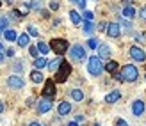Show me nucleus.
Here are the masks:
<instances>
[{"label": "nucleus", "mask_w": 146, "mask_h": 126, "mask_svg": "<svg viewBox=\"0 0 146 126\" xmlns=\"http://www.w3.org/2000/svg\"><path fill=\"white\" fill-rule=\"evenodd\" d=\"M87 71H89L91 77H100L104 73V62L98 55H93L87 59Z\"/></svg>", "instance_id": "nucleus-1"}, {"label": "nucleus", "mask_w": 146, "mask_h": 126, "mask_svg": "<svg viewBox=\"0 0 146 126\" xmlns=\"http://www.w3.org/2000/svg\"><path fill=\"white\" fill-rule=\"evenodd\" d=\"M119 75H121L123 82H135L137 77H139V69H137L134 64H127V66H123V68H121Z\"/></svg>", "instance_id": "nucleus-2"}, {"label": "nucleus", "mask_w": 146, "mask_h": 126, "mask_svg": "<svg viewBox=\"0 0 146 126\" xmlns=\"http://www.w3.org/2000/svg\"><path fill=\"white\" fill-rule=\"evenodd\" d=\"M70 57H71V61H75V62H84V61H87L86 48L82 46V44H73V46L70 48Z\"/></svg>", "instance_id": "nucleus-3"}, {"label": "nucleus", "mask_w": 146, "mask_h": 126, "mask_svg": "<svg viewBox=\"0 0 146 126\" xmlns=\"http://www.w3.org/2000/svg\"><path fill=\"white\" fill-rule=\"evenodd\" d=\"M70 73H71V66H70V62H66V61H62L61 62V66L57 68V71H55V82H66L68 80V77H70Z\"/></svg>", "instance_id": "nucleus-4"}, {"label": "nucleus", "mask_w": 146, "mask_h": 126, "mask_svg": "<svg viewBox=\"0 0 146 126\" xmlns=\"http://www.w3.org/2000/svg\"><path fill=\"white\" fill-rule=\"evenodd\" d=\"M48 46H50V50H54L57 55H62L64 51H68V46H70V44H68L66 39H52Z\"/></svg>", "instance_id": "nucleus-5"}, {"label": "nucleus", "mask_w": 146, "mask_h": 126, "mask_svg": "<svg viewBox=\"0 0 146 126\" xmlns=\"http://www.w3.org/2000/svg\"><path fill=\"white\" fill-rule=\"evenodd\" d=\"M130 57H132V61L135 62H146V51L141 48V46H130Z\"/></svg>", "instance_id": "nucleus-6"}, {"label": "nucleus", "mask_w": 146, "mask_h": 126, "mask_svg": "<svg viewBox=\"0 0 146 126\" xmlns=\"http://www.w3.org/2000/svg\"><path fill=\"white\" fill-rule=\"evenodd\" d=\"M7 85H9L11 89H23L25 87V80L21 78V77H18V75H11L9 78H7Z\"/></svg>", "instance_id": "nucleus-7"}, {"label": "nucleus", "mask_w": 146, "mask_h": 126, "mask_svg": "<svg viewBox=\"0 0 146 126\" xmlns=\"http://www.w3.org/2000/svg\"><path fill=\"white\" fill-rule=\"evenodd\" d=\"M55 92H57L55 82H54V80H46V82H45V89H43V98L52 100L54 96H55Z\"/></svg>", "instance_id": "nucleus-8"}, {"label": "nucleus", "mask_w": 146, "mask_h": 126, "mask_svg": "<svg viewBox=\"0 0 146 126\" xmlns=\"http://www.w3.org/2000/svg\"><path fill=\"white\" fill-rule=\"evenodd\" d=\"M52 107H54V103H52V100H48V98H43V100L38 101V112H39V114L50 112V110H52Z\"/></svg>", "instance_id": "nucleus-9"}, {"label": "nucleus", "mask_w": 146, "mask_h": 126, "mask_svg": "<svg viewBox=\"0 0 146 126\" xmlns=\"http://www.w3.org/2000/svg\"><path fill=\"white\" fill-rule=\"evenodd\" d=\"M105 30H107V36H109V38H119V36H121L119 23H114V21H112V23H107V28H105Z\"/></svg>", "instance_id": "nucleus-10"}, {"label": "nucleus", "mask_w": 146, "mask_h": 126, "mask_svg": "<svg viewBox=\"0 0 146 126\" xmlns=\"http://www.w3.org/2000/svg\"><path fill=\"white\" fill-rule=\"evenodd\" d=\"M132 114H134L135 117H141V115L144 114V101H143V100H135V101L132 103Z\"/></svg>", "instance_id": "nucleus-11"}, {"label": "nucleus", "mask_w": 146, "mask_h": 126, "mask_svg": "<svg viewBox=\"0 0 146 126\" xmlns=\"http://www.w3.org/2000/svg\"><path fill=\"white\" fill-rule=\"evenodd\" d=\"M121 98V91L119 89H112L111 92H109L107 96H105V103H109V105H112V103H116Z\"/></svg>", "instance_id": "nucleus-12"}, {"label": "nucleus", "mask_w": 146, "mask_h": 126, "mask_svg": "<svg viewBox=\"0 0 146 126\" xmlns=\"http://www.w3.org/2000/svg\"><path fill=\"white\" fill-rule=\"evenodd\" d=\"M98 57L100 59H109L111 57V46L107 43H100L98 44Z\"/></svg>", "instance_id": "nucleus-13"}, {"label": "nucleus", "mask_w": 146, "mask_h": 126, "mask_svg": "<svg viewBox=\"0 0 146 126\" xmlns=\"http://www.w3.org/2000/svg\"><path fill=\"white\" fill-rule=\"evenodd\" d=\"M70 112H71V103L66 101V100L61 101V103H59V107H57V114L62 117V115H68Z\"/></svg>", "instance_id": "nucleus-14"}, {"label": "nucleus", "mask_w": 146, "mask_h": 126, "mask_svg": "<svg viewBox=\"0 0 146 126\" xmlns=\"http://www.w3.org/2000/svg\"><path fill=\"white\" fill-rule=\"evenodd\" d=\"M119 28H121V32L125 30V34H132V30H134V27H132V23H130V20H127V18H121V20H119Z\"/></svg>", "instance_id": "nucleus-15"}, {"label": "nucleus", "mask_w": 146, "mask_h": 126, "mask_svg": "<svg viewBox=\"0 0 146 126\" xmlns=\"http://www.w3.org/2000/svg\"><path fill=\"white\" fill-rule=\"evenodd\" d=\"M16 43H18V46L25 48V46H29V43H31V36H29L27 32L20 34V36H18V39H16Z\"/></svg>", "instance_id": "nucleus-16"}, {"label": "nucleus", "mask_w": 146, "mask_h": 126, "mask_svg": "<svg viewBox=\"0 0 146 126\" xmlns=\"http://www.w3.org/2000/svg\"><path fill=\"white\" fill-rule=\"evenodd\" d=\"M70 96H71L73 101H82L84 100V91L75 87V89H71V91H70Z\"/></svg>", "instance_id": "nucleus-17"}, {"label": "nucleus", "mask_w": 146, "mask_h": 126, "mask_svg": "<svg viewBox=\"0 0 146 126\" xmlns=\"http://www.w3.org/2000/svg\"><path fill=\"white\" fill-rule=\"evenodd\" d=\"M82 30H84V34H86V36H91L94 30H96V25H94V21H84Z\"/></svg>", "instance_id": "nucleus-18"}, {"label": "nucleus", "mask_w": 146, "mask_h": 126, "mask_svg": "<svg viewBox=\"0 0 146 126\" xmlns=\"http://www.w3.org/2000/svg\"><path fill=\"white\" fill-rule=\"evenodd\" d=\"M31 80L34 84H41L43 80H45V77H43V73L39 71V69H34L32 73H31Z\"/></svg>", "instance_id": "nucleus-19"}, {"label": "nucleus", "mask_w": 146, "mask_h": 126, "mask_svg": "<svg viewBox=\"0 0 146 126\" xmlns=\"http://www.w3.org/2000/svg\"><path fill=\"white\" fill-rule=\"evenodd\" d=\"M135 16V9L132 5H125L123 7V18H127V20H130V18H134Z\"/></svg>", "instance_id": "nucleus-20"}, {"label": "nucleus", "mask_w": 146, "mask_h": 126, "mask_svg": "<svg viewBox=\"0 0 146 126\" xmlns=\"http://www.w3.org/2000/svg\"><path fill=\"white\" fill-rule=\"evenodd\" d=\"M61 62H62V59H61V57H55L54 61H50V62L46 64V68H48L50 71H57V68L61 66Z\"/></svg>", "instance_id": "nucleus-21"}, {"label": "nucleus", "mask_w": 146, "mask_h": 126, "mask_svg": "<svg viewBox=\"0 0 146 126\" xmlns=\"http://www.w3.org/2000/svg\"><path fill=\"white\" fill-rule=\"evenodd\" d=\"M46 64H48V61L45 57H38V59H34V68L36 69H43V68H46Z\"/></svg>", "instance_id": "nucleus-22"}, {"label": "nucleus", "mask_w": 146, "mask_h": 126, "mask_svg": "<svg viewBox=\"0 0 146 126\" xmlns=\"http://www.w3.org/2000/svg\"><path fill=\"white\" fill-rule=\"evenodd\" d=\"M70 20H71L73 25H80V23H82V16H80L77 11H70Z\"/></svg>", "instance_id": "nucleus-23"}, {"label": "nucleus", "mask_w": 146, "mask_h": 126, "mask_svg": "<svg viewBox=\"0 0 146 126\" xmlns=\"http://www.w3.org/2000/svg\"><path fill=\"white\" fill-rule=\"evenodd\" d=\"M4 38L7 39V41H16L18 39V34H16V30H13V28H7V30L4 32Z\"/></svg>", "instance_id": "nucleus-24"}, {"label": "nucleus", "mask_w": 146, "mask_h": 126, "mask_svg": "<svg viewBox=\"0 0 146 126\" xmlns=\"http://www.w3.org/2000/svg\"><path fill=\"white\" fill-rule=\"evenodd\" d=\"M36 48H38V51H39V53H43V55L50 51V46H48L46 43H43V41H39L38 44H36Z\"/></svg>", "instance_id": "nucleus-25"}, {"label": "nucleus", "mask_w": 146, "mask_h": 126, "mask_svg": "<svg viewBox=\"0 0 146 126\" xmlns=\"http://www.w3.org/2000/svg\"><path fill=\"white\" fill-rule=\"evenodd\" d=\"M104 69H107L109 73H112V75H114L116 69H118V62H116V61H109L107 66H104Z\"/></svg>", "instance_id": "nucleus-26"}, {"label": "nucleus", "mask_w": 146, "mask_h": 126, "mask_svg": "<svg viewBox=\"0 0 146 126\" xmlns=\"http://www.w3.org/2000/svg\"><path fill=\"white\" fill-rule=\"evenodd\" d=\"M13 71L14 73H21V71H23V62H21V61H14L13 62Z\"/></svg>", "instance_id": "nucleus-27"}, {"label": "nucleus", "mask_w": 146, "mask_h": 126, "mask_svg": "<svg viewBox=\"0 0 146 126\" xmlns=\"http://www.w3.org/2000/svg\"><path fill=\"white\" fill-rule=\"evenodd\" d=\"M7 25H9V20H7V16H2L0 18V32H5Z\"/></svg>", "instance_id": "nucleus-28"}, {"label": "nucleus", "mask_w": 146, "mask_h": 126, "mask_svg": "<svg viewBox=\"0 0 146 126\" xmlns=\"http://www.w3.org/2000/svg\"><path fill=\"white\" fill-rule=\"evenodd\" d=\"M98 44H100V41H98L96 38H91L89 41H87V48H91V50H96V48H98Z\"/></svg>", "instance_id": "nucleus-29"}, {"label": "nucleus", "mask_w": 146, "mask_h": 126, "mask_svg": "<svg viewBox=\"0 0 146 126\" xmlns=\"http://www.w3.org/2000/svg\"><path fill=\"white\" fill-rule=\"evenodd\" d=\"M27 32H29V36H34V38H36V36H39L38 28H36L34 25H29V27H27Z\"/></svg>", "instance_id": "nucleus-30"}, {"label": "nucleus", "mask_w": 146, "mask_h": 126, "mask_svg": "<svg viewBox=\"0 0 146 126\" xmlns=\"http://www.w3.org/2000/svg\"><path fill=\"white\" fill-rule=\"evenodd\" d=\"M82 18H84V21H93V18H94V14H93L91 11H84V14H82Z\"/></svg>", "instance_id": "nucleus-31"}, {"label": "nucleus", "mask_w": 146, "mask_h": 126, "mask_svg": "<svg viewBox=\"0 0 146 126\" xmlns=\"http://www.w3.org/2000/svg\"><path fill=\"white\" fill-rule=\"evenodd\" d=\"M70 2H73V4H77L78 7H80V9H82V11H86V0H70Z\"/></svg>", "instance_id": "nucleus-32"}, {"label": "nucleus", "mask_w": 146, "mask_h": 126, "mask_svg": "<svg viewBox=\"0 0 146 126\" xmlns=\"http://www.w3.org/2000/svg\"><path fill=\"white\" fill-rule=\"evenodd\" d=\"M29 53H31L34 59H38V53H39V51H38V48H36V46H29Z\"/></svg>", "instance_id": "nucleus-33"}, {"label": "nucleus", "mask_w": 146, "mask_h": 126, "mask_svg": "<svg viewBox=\"0 0 146 126\" xmlns=\"http://www.w3.org/2000/svg\"><path fill=\"white\" fill-rule=\"evenodd\" d=\"M139 18H141L143 21H146V5L141 7V11H139Z\"/></svg>", "instance_id": "nucleus-34"}, {"label": "nucleus", "mask_w": 146, "mask_h": 126, "mask_svg": "<svg viewBox=\"0 0 146 126\" xmlns=\"http://www.w3.org/2000/svg\"><path fill=\"white\" fill-rule=\"evenodd\" d=\"M84 119H86V117H84L82 114H77V115H75V123H77V124H78V123H82Z\"/></svg>", "instance_id": "nucleus-35"}, {"label": "nucleus", "mask_w": 146, "mask_h": 126, "mask_svg": "<svg viewBox=\"0 0 146 126\" xmlns=\"http://www.w3.org/2000/svg\"><path fill=\"white\" fill-rule=\"evenodd\" d=\"M50 9L57 11V9H59V2H50Z\"/></svg>", "instance_id": "nucleus-36"}, {"label": "nucleus", "mask_w": 146, "mask_h": 126, "mask_svg": "<svg viewBox=\"0 0 146 126\" xmlns=\"http://www.w3.org/2000/svg\"><path fill=\"white\" fill-rule=\"evenodd\" d=\"M116 126H128V123L125 119H118V121H116Z\"/></svg>", "instance_id": "nucleus-37"}, {"label": "nucleus", "mask_w": 146, "mask_h": 126, "mask_svg": "<svg viewBox=\"0 0 146 126\" xmlns=\"http://www.w3.org/2000/svg\"><path fill=\"white\" fill-rule=\"evenodd\" d=\"M5 61V53H4V51H0V64H2Z\"/></svg>", "instance_id": "nucleus-38"}, {"label": "nucleus", "mask_w": 146, "mask_h": 126, "mask_svg": "<svg viewBox=\"0 0 146 126\" xmlns=\"http://www.w3.org/2000/svg\"><path fill=\"white\" fill-rule=\"evenodd\" d=\"M2 112H4V103L0 101V114H2Z\"/></svg>", "instance_id": "nucleus-39"}, {"label": "nucleus", "mask_w": 146, "mask_h": 126, "mask_svg": "<svg viewBox=\"0 0 146 126\" xmlns=\"http://www.w3.org/2000/svg\"><path fill=\"white\" fill-rule=\"evenodd\" d=\"M68 126H78V124H77L75 121H71V123H68Z\"/></svg>", "instance_id": "nucleus-40"}, {"label": "nucleus", "mask_w": 146, "mask_h": 126, "mask_svg": "<svg viewBox=\"0 0 146 126\" xmlns=\"http://www.w3.org/2000/svg\"><path fill=\"white\" fill-rule=\"evenodd\" d=\"M31 126H41L39 123H31Z\"/></svg>", "instance_id": "nucleus-41"}, {"label": "nucleus", "mask_w": 146, "mask_h": 126, "mask_svg": "<svg viewBox=\"0 0 146 126\" xmlns=\"http://www.w3.org/2000/svg\"><path fill=\"white\" fill-rule=\"evenodd\" d=\"M0 51H4V44L2 43H0Z\"/></svg>", "instance_id": "nucleus-42"}, {"label": "nucleus", "mask_w": 146, "mask_h": 126, "mask_svg": "<svg viewBox=\"0 0 146 126\" xmlns=\"http://www.w3.org/2000/svg\"><path fill=\"white\" fill-rule=\"evenodd\" d=\"M5 2H13V0H5Z\"/></svg>", "instance_id": "nucleus-43"}]
</instances>
